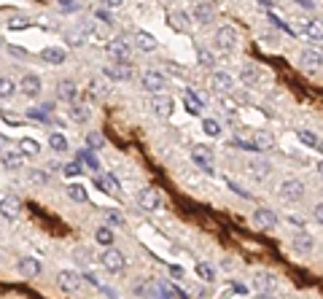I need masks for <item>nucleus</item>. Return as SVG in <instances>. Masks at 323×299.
Masks as SVG:
<instances>
[{
  "label": "nucleus",
  "instance_id": "1",
  "mask_svg": "<svg viewBox=\"0 0 323 299\" xmlns=\"http://www.w3.org/2000/svg\"><path fill=\"white\" fill-rule=\"evenodd\" d=\"M100 264H102V270H108V272H121L124 264H127V259H124L121 251L105 248V251H102V256H100Z\"/></svg>",
  "mask_w": 323,
  "mask_h": 299
},
{
  "label": "nucleus",
  "instance_id": "2",
  "mask_svg": "<svg viewBox=\"0 0 323 299\" xmlns=\"http://www.w3.org/2000/svg\"><path fill=\"white\" fill-rule=\"evenodd\" d=\"M213 38H216V46L221 51H232L234 46H237V30H234L232 25H221Z\"/></svg>",
  "mask_w": 323,
  "mask_h": 299
},
{
  "label": "nucleus",
  "instance_id": "3",
  "mask_svg": "<svg viewBox=\"0 0 323 299\" xmlns=\"http://www.w3.org/2000/svg\"><path fill=\"white\" fill-rule=\"evenodd\" d=\"M148 108H151V113L156 116V119H167V116H172V108H175V103L167 97V94H154L151 103H148Z\"/></svg>",
  "mask_w": 323,
  "mask_h": 299
},
{
  "label": "nucleus",
  "instance_id": "4",
  "mask_svg": "<svg viewBox=\"0 0 323 299\" xmlns=\"http://www.w3.org/2000/svg\"><path fill=\"white\" fill-rule=\"evenodd\" d=\"M140 86H143L146 92H154V94H159L164 86H167V78H164L159 70H146L143 76H140Z\"/></svg>",
  "mask_w": 323,
  "mask_h": 299
},
{
  "label": "nucleus",
  "instance_id": "5",
  "mask_svg": "<svg viewBox=\"0 0 323 299\" xmlns=\"http://www.w3.org/2000/svg\"><path fill=\"white\" fill-rule=\"evenodd\" d=\"M210 89L218 92V94L232 92V89H234V76L226 73V70H213V76H210Z\"/></svg>",
  "mask_w": 323,
  "mask_h": 299
},
{
  "label": "nucleus",
  "instance_id": "6",
  "mask_svg": "<svg viewBox=\"0 0 323 299\" xmlns=\"http://www.w3.org/2000/svg\"><path fill=\"white\" fill-rule=\"evenodd\" d=\"M278 194L283 197V200H294L296 202V200H302V197H304V184L299 178H286L280 184Z\"/></svg>",
  "mask_w": 323,
  "mask_h": 299
},
{
  "label": "nucleus",
  "instance_id": "7",
  "mask_svg": "<svg viewBox=\"0 0 323 299\" xmlns=\"http://www.w3.org/2000/svg\"><path fill=\"white\" fill-rule=\"evenodd\" d=\"M191 19L197 22V25H210V22L216 19V9H213L210 0H200V3H194Z\"/></svg>",
  "mask_w": 323,
  "mask_h": 299
},
{
  "label": "nucleus",
  "instance_id": "8",
  "mask_svg": "<svg viewBox=\"0 0 323 299\" xmlns=\"http://www.w3.org/2000/svg\"><path fill=\"white\" fill-rule=\"evenodd\" d=\"M138 205L143 208V210H156V208L162 205V194L156 192L154 186L140 189V194H138Z\"/></svg>",
  "mask_w": 323,
  "mask_h": 299
},
{
  "label": "nucleus",
  "instance_id": "9",
  "mask_svg": "<svg viewBox=\"0 0 323 299\" xmlns=\"http://www.w3.org/2000/svg\"><path fill=\"white\" fill-rule=\"evenodd\" d=\"M278 224V216H275L272 208H256L253 210V226L256 229H272Z\"/></svg>",
  "mask_w": 323,
  "mask_h": 299
},
{
  "label": "nucleus",
  "instance_id": "10",
  "mask_svg": "<svg viewBox=\"0 0 323 299\" xmlns=\"http://www.w3.org/2000/svg\"><path fill=\"white\" fill-rule=\"evenodd\" d=\"M17 272L22 275V278L33 280V278L41 275V262L33 259V256H25V259H19V262H17Z\"/></svg>",
  "mask_w": 323,
  "mask_h": 299
},
{
  "label": "nucleus",
  "instance_id": "11",
  "mask_svg": "<svg viewBox=\"0 0 323 299\" xmlns=\"http://www.w3.org/2000/svg\"><path fill=\"white\" fill-rule=\"evenodd\" d=\"M41 76H35V73H27L25 78L19 81V92L22 94H27V97H38L41 94Z\"/></svg>",
  "mask_w": 323,
  "mask_h": 299
},
{
  "label": "nucleus",
  "instance_id": "12",
  "mask_svg": "<svg viewBox=\"0 0 323 299\" xmlns=\"http://www.w3.org/2000/svg\"><path fill=\"white\" fill-rule=\"evenodd\" d=\"M299 65H302L304 70H315L323 65V51L318 49H302V54H299Z\"/></svg>",
  "mask_w": 323,
  "mask_h": 299
},
{
  "label": "nucleus",
  "instance_id": "13",
  "mask_svg": "<svg viewBox=\"0 0 323 299\" xmlns=\"http://www.w3.org/2000/svg\"><path fill=\"white\" fill-rule=\"evenodd\" d=\"M78 283H81L78 272H73V270H62V272H57V286H59V291H65V294L76 291Z\"/></svg>",
  "mask_w": 323,
  "mask_h": 299
},
{
  "label": "nucleus",
  "instance_id": "14",
  "mask_svg": "<svg viewBox=\"0 0 323 299\" xmlns=\"http://www.w3.org/2000/svg\"><path fill=\"white\" fill-rule=\"evenodd\" d=\"M183 103H186V111L188 113H202V108H205V103H208V97L205 94H194L191 89H183Z\"/></svg>",
  "mask_w": 323,
  "mask_h": 299
},
{
  "label": "nucleus",
  "instance_id": "15",
  "mask_svg": "<svg viewBox=\"0 0 323 299\" xmlns=\"http://www.w3.org/2000/svg\"><path fill=\"white\" fill-rule=\"evenodd\" d=\"M108 54L116 59V62H130V46L124 38H113L111 43H108Z\"/></svg>",
  "mask_w": 323,
  "mask_h": 299
},
{
  "label": "nucleus",
  "instance_id": "16",
  "mask_svg": "<svg viewBox=\"0 0 323 299\" xmlns=\"http://www.w3.org/2000/svg\"><path fill=\"white\" fill-rule=\"evenodd\" d=\"M275 275L272 272H256L253 275V288L259 291V294H272L275 291Z\"/></svg>",
  "mask_w": 323,
  "mask_h": 299
},
{
  "label": "nucleus",
  "instance_id": "17",
  "mask_svg": "<svg viewBox=\"0 0 323 299\" xmlns=\"http://www.w3.org/2000/svg\"><path fill=\"white\" fill-rule=\"evenodd\" d=\"M191 159L200 164L205 172H213V151H210L208 146H197L194 151H191Z\"/></svg>",
  "mask_w": 323,
  "mask_h": 299
},
{
  "label": "nucleus",
  "instance_id": "18",
  "mask_svg": "<svg viewBox=\"0 0 323 299\" xmlns=\"http://www.w3.org/2000/svg\"><path fill=\"white\" fill-rule=\"evenodd\" d=\"M41 59L46 62V65H62V62L68 59V51L59 49V46H46V49L41 51Z\"/></svg>",
  "mask_w": 323,
  "mask_h": 299
},
{
  "label": "nucleus",
  "instance_id": "19",
  "mask_svg": "<svg viewBox=\"0 0 323 299\" xmlns=\"http://www.w3.org/2000/svg\"><path fill=\"white\" fill-rule=\"evenodd\" d=\"M94 184H97V189H102V192L111 194V197L119 194V184L113 181L111 172H97V175H94Z\"/></svg>",
  "mask_w": 323,
  "mask_h": 299
},
{
  "label": "nucleus",
  "instance_id": "20",
  "mask_svg": "<svg viewBox=\"0 0 323 299\" xmlns=\"http://www.w3.org/2000/svg\"><path fill=\"white\" fill-rule=\"evenodd\" d=\"M248 172H250L256 181H264V178L272 172V164L267 162V159H250V162H248Z\"/></svg>",
  "mask_w": 323,
  "mask_h": 299
},
{
  "label": "nucleus",
  "instance_id": "21",
  "mask_svg": "<svg viewBox=\"0 0 323 299\" xmlns=\"http://www.w3.org/2000/svg\"><path fill=\"white\" fill-rule=\"evenodd\" d=\"M105 76L119 78V81H130V78H132V68H130V62H116L113 68H105Z\"/></svg>",
  "mask_w": 323,
  "mask_h": 299
},
{
  "label": "nucleus",
  "instance_id": "22",
  "mask_svg": "<svg viewBox=\"0 0 323 299\" xmlns=\"http://www.w3.org/2000/svg\"><path fill=\"white\" fill-rule=\"evenodd\" d=\"M76 94H78V89H76V84L73 81H59L57 84V97L59 100H65V103H76Z\"/></svg>",
  "mask_w": 323,
  "mask_h": 299
},
{
  "label": "nucleus",
  "instance_id": "23",
  "mask_svg": "<svg viewBox=\"0 0 323 299\" xmlns=\"http://www.w3.org/2000/svg\"><path fill=\"white\" fill-rule=\"evenodd\" d=\"M259 78H262V73H259V68L256 65H242V70H240V81H242V86H256L259 84Z\"/></svg>",
  "mask_w": 323,
  "mask_h": 299
},
{
  "label": "nucleus",
  "instance_id": "24",
  "mask_svg": "<svg viewBox=\"0 0 323 299\" xmlns=\"http://www.w3.org/2000/svg\"><path fill=\"white\" fill-rule=\"evenodd\" d=\"M167 22H170V25L175 27V30H183V27H188V22H194V19H191V14L172 9V11L167 14Z\"/></svg>",
  "mask_w": 323,
  "mask_h": 299
},
{
  "label": "nucleus",
  "instance_id": "25",
  "mask_svg": "<svg viewBox=\"0 0 323 299\" xmlns=\"http://www.w3.org/2000/svg\"><path fill=\"white\" fill-rule=\"evenodd\" d=\"M17 213H19V200L14 194H6L3 197V218L11 221V218H17Z\"/></svg>",
  "mask_w": 323,
  "mask_h": 299
},
{
  "label": "nucleus",
  "instance_id": "26",
  "mask_svg": "<svg viewBox=\"0 0 323 299\" xmlns=\"http://www.w3.org/2000/svg\"><path fill=\"white\" fill-rule=\"evenodd\" d=\"M135 46H138L140 51H148V54H151V51H156V38L140 30V33H135Z\"/></svg>",
  "mask_w": 323,
  "mask_h": 299
},
{
  "label": "nucleus",
  "instance_id": "27",
  "mask_svg": "<svg viewBox=\"0 0 323 299\" xmlns=\"http://www.w3.org/2000/svg\"><path fill=\"white\" fill-rule=\"evenodd\" d=\"M302 33H304L307 38H312V41H323V22H315V19L304 22V25H302Z\"/></svg>",
  "mask_w": 323,
  "mask_h": 299
},
{
  "label": "nucleus",
  "instance_id": "28",
  "mask_svg": "<svg viewBox=\"0 0 323 299\" xmlns=\"http://www.w3.org/2000/svg\"><path fill=\"white\" fill-rule=\"evenodd\" d=\"M70 116H73V122L86 124V122L92 119V111H89V105H86V103H73V108H70Z\"/></svg>",
  "mask_w": 323,
  "mask_h": 299
},
{
  "label": "nucleus",
  "instance_id": "29",
  "mask_svg": "<svg viewBox=\"0 0 323 299\" xmlns=\"http://www.w3.org/2000/svg\"><path fill=\"white\" fill-rule=\"evenodd\" d=\"M94 240H97V246H102V248H111L113 246V229L111 226H97V229H94Z\"/></svg>",
  "mask_w": 323,
  "mask_h": 299
},
{
  "label": "nucleus",
  "instance_id": "30",
  "mask_svg": "<svg viewBox=\"0 0 323 299\" xmlns=\"http://www.w3.org/2000/svg\"><path fill=\"white\" fill-rule=\"evenodd\" d=\"M291 243H294V248H296V251H302V254H307V251H312V246H315V243H312V237H310L307 232H299V234H296V237L291 240Z\"/></svg>",
  "mask_w": 323,
  "mask_h": 299
},
{
  "label": "nucleus",
  "instance_id": "31",
  "mask_svg": "<svg viewBox=\"0 0 323 299\" xmlns=\"http://www.w3.org/2000/svg\"><path fill=\"white\" fill-rule=\"evenodd\" d=\"M253 148H256V151H270V148H272V138L267 135V132H256V135H253Z\"/></svg>",
  "mask_w": 323,
  "mask_h": 299
},
{
  "label": "nucleus",
  "instance_id": "32",
  "mask_svg": "<svg viewBox=\"0 0 323 299\" xmlns=\"http://www.w3.org/2000/svg\"><path fill=\"white\" fill-rule=\"evenodd\" d=\"M27 25H30V19L25 17V14H11V17L6 19V27H9V30H22Z\"/></svg>",
  "mask_w": 323,
  "mask_h": 299
},
{
  "label": "nucleus",
  "instance_id": "33",
  "mask_svg": "<svg viewBox=\"0 0 323 299\" xmlns=\"http://www.w3.org/2000/svg\"><path fill=\"white\" fill-rule=\"evenodd\" d=\"M19 148H22L25 154H30V156L41 154V143H38V140H33V138H22V140H19Z\"/></svg>",
  "mask_w": 323,
  "mask_h": 299
},
{
  "label": "nucleus",
  "instance_id": "34",
  "mask_svg": "<svg viewBox=\"0 0 323 299\" xmlns=\"http://www.w3.org/2000/svg\"><path fill=\"white\" fill-rule=\"evenodd\" d=\"M22 164H25V156L22 154H6L3 156V170H17Z\"/></svg>",
  "mask_w": 323,
  "mask_h": 299
},
{
  "label": "nucleus",
  "instance_id": "35",
  "mask_svg": "<svg viewBox=\"0 0 323 299\" xmlns=\"http://www.w3.org/2000/svg\"><path fill=\"white\" fill-rule=\"evenodd\" d=\"M94 19H100L105 27L113 25V14H111V9H108V6H97V9H94Z\"/></svg>",
  "mask_w": 323,
  "mask_h": 299
},
{
  "label": "nucleus",
  "instance_id": "36",
  "mask_svg": "<svg viewBox=\"0 0 323 299\" xmlns=\"http://www.w3.org/2000/svg\"><path fill=\"white\" fill-rule=\"evenodd\" d=\"M17 86L19 84H14L11 78H3V81H0V97H3V100L14 97V94H17Z\"/></svg>",
  "mask_w": 323,
  "mask_h": 299
},
{
  "label": "nucleus",
  "instance_id": "37",
  "mask_svg": "<svg viewBox=\"0 0 323 299\" xmlns=\"http://www.w3.org/2000/svg\"><path fill=\"white\" fill-rule=\"evenodd\" d=\"M49 146H51L57 154H62V151H68V138L59 135V132H54V135L49 138Z\"/></svg>",
  "mask_w": 323,
  "mask_h": 299
},
{
  "label": "nucleus",
  "instance_id": "38",
  "mask_svg": "<svg viewBox=\"0 0 323 299\" xmlns=\"http://www.w3.org/2000/svg\"><path fill=\"white\" fill-rule=\"evenodd\" d=\"M197 275H200L205 283H213V280H216V270H213L210 264H205V262L197 264Z\"/></svg>",
  "mask_w": 323,
  "mask_h": 299
},
{
  "label": "nucleus",
  "instance_id": "39",
  "mask_svg": "<svg viewBox=\"0 0 323 299\" xmlns=\"http://www.w3.org/2000/svg\"><path fill=\"white\" fill-rule=\"evenodd\" d=\"M68 197H70L73 202H86V189L78 186V184H70V186H68Z\"/></svg>",
  "mask_w": 323,
  "mask_h": 299
},
{
  "label": "nucleus",
  "instance_id": "40",
  "mask_svg": "<svg viewBox=\"0 0 323 299\" xmlns=\"http://www.w3.org/2000/svg\"><path fill=\"white\" fill-rule=\"evenodd\" d=\"M197 59H200V65H202V68H213V65H216V57H213V51L202 49V46L197 49Z\"/></svg>",
  "mask_w": 323,
  "mask_h": 299
},
{
  "label": "nucleus",
  "instance_id": "41",
  "mask_svg": "<svg viewBox=\"0 0 323 299\" xmlns=\"http://www.w3.org/2000/svg\"><path fill=\"white\" fill-rule=\"evenodd\" d=\"M202 130H205V135H210V138H218V135H221V124H218L216 119H205V122H202Z\"/></svg>",
  "mask_w": 323,
  "mask_h": 299
},
{
  "label": "nucleus",
  "instance_id": "42",
  "mask_svg": "<svg viewBox=\"0 0 323 299\" xmlns=\"http://www.w3.org/2000/svg\"><path fill=\"white\" fill-rule=\"evenodd\" d=\"M86 146H89L92 151H97V148L105 146V138H102V132H89V135H86Z\"/></svg>",
  "mask_w": 323,
  "mask_h": 299
},
{
  "label": "nucleus",
  "instance_id": "43",
  "mask_svg": "<svg viewBox=\"0 0 323 299\" xmlns=\"http://www.w3.org/2000/svg\"><path fill=\"white\" fill-rule=\"evenodd\" d=\"M296 135H299V140H302L304 146H310V148H318V146H320L318 135H312V132H307V130H299Z\"/></svg>",
  "mask_w": 323,
  "mask_h": 299
},
{
  "label": "nucleus",
  "instance_id": "44",
  "mask_svg": "<svg viewBox=\"0 0 323 299\" xmlns=\"http://www.w3.org/2000/svg\"><path fill=\"white\" fill-rule=\"evenodd\" d=\"M62 172H65L68 178H73V175H81V172H84V164H81V159H76V162H68L65 167H62Z\"/></svg>",
  "mask_w": 323,
  "mask_h": 299
},
{
  "label": "nucleus",
  "instance_id": "45",
  "mask_svg": "<svg viewBox=\"0 0 323 299\" xmlns=\"http://www.w3.org/2000/svg\"><path fill=\"white\" fill-rule=\"evenodd\" d=\"M78 159H81V162H86V164H89V167H92L94 172H100V162L92 156V148H84V151L78 154Z\"/></svg>",
  "mask_w": 323,
  "mask_h": 299
},
{
  "label": "nucleus",
  "instance_id": "46",
  "mask_svg": "<svg viewBox=\"0 0 323 299\" xmlns=\"http://www.w3.org/2000/svg\"><path fill=\"white\" fill-rule=\"evenodd\" d=\"M30 181L33 184H49V175H46V170H30Z\"/></svg>",
  "mask_w": 323,
  "mask_h": 299
},
{
  "label": "nucleus",
  "instance_id": "47",
  "mask_svg": "<svg viewBox=\"0 0 323 299\" xmlns=\"http://www.w3.org/2000/svg\"><path fill=\"white\" fill-rule=\"evenodd\" d=\"M105 218H108V224H111V226H116V224H124V218H121V213H119V210H108V213H105Z\"/></svg>",
  "mask_w": 323,
  "mask_h": 299
},
{
  "label": "nucleus",
  "instance_id": "48",
  "mask_svg": "<svg viewBox=\"0 0 323 299\" xmlns=\"http://www.w3.org/2000/svg\"><path fill=\"white\" fill-rule=\"evenodd\" d=\"M312 221L323 226V202H318V205L312 208Z\"/></svg>",
  "mask_w": 323,
  "mask_h": 299
},
{
  "label": "nucleus",
  "instance_id": "49",
  "mask_svg": "<svg viewBox=\"0 0 323 299\" xmlns=\"http://www.w3.org/2000/svg\"><path fill=\"white\" fill-rule=\"evenodd\" d=\"M57 3H59L65 11H73V9H78V3H76V0H57Z\"/></svg>",
  "mask_w": 323,
  "mask_h": 299
},
{
  "label": "nucleus",
  "instance_id": "50",
  "mask_svg": "<svg viewBox=\"0 0 323 299\" xmlns=\"http://www.w3.org/2000/svg\"><path fill=\"white\" fill-rule=\"evenodd\" d=\"M226 186H229V189H234V192H237V194H240V197H250V194H248V192H245V189H240V186H237V184H234V181H226Z\"/></svg>",
  "mask_w": 323,
  "mask_h": 299
},
{
  "label": "nucleus",
  "instance_id": "51",
  "mask_svg": "<svg viewBox=\"0 0 323 299\" xmlns=\"http://www.w3.org/2000/svg\"><path fill=\"white\" fill-rule=\"evenodd\" d=\"M170 272H172V278H183V275H186V272H183V267H178V264H172V267H170Z\"/></svg>",
  "mask_w": 323,
  "mask_h": 299
},
{
  "label": "nucleus",
  "instance_id": "52",
  "mask_svg": "<svg viewBox=\"0 0 323 299\" xmlns=\"http://www.w3.org/2000/svg\"><path fill=\"white\" fill-rule=\"evenodd\" d=\"M296 6H302V9L312 11V9H315V0H296Z\"/></svg>",
  "mask_w": 323,
  "mask_h": 299
},
{
  "label": "nucleus",
  "instance_id": "53",
  "mask_svg": "<svg viewBox=\"0 0 323 299\" xmlns=\"http://www.w3.org/2000/svg\"><path fill=\"white\" fill-rule=\"evenodd\" d=\"M124 0H102V6H108V9H119Z\"/></svg>",
  "mask_w": 323,
  "mask_h": 299
},
{
  "label": "nucleus",
  "instance_id": "54",
  "mask_svg": "<svg viewBox=\"0 0 323 299\" xmlns=\"http://www.w3.org/2000/svg\"><path fill=\"white\" fill-rule=\"evenodd\" d=\"M9 51H11V54H17V57H27V54L22 51V49H17V46H9Z\"/></svg>",
  "mask_w": 323,
  "mask_h": 299
},
{
  "label": "nucleus",
  "instance_id": "55",
  "mask_svg": "<svg viewBox=\"0 0 323 299\" xmlns=\"http://www.w3.org/2000/svg\"><path fill=\"white\" fill-rule=\"evenodd\" d=\"M256 299H275V296H272V294H259Z\"/></svg>",
  "mask_w": 323,
  "mask_h": 299
},
{
  "label": "nucleus",
  "instance_id": "56",
  "mask_svg": "<svg viewBox=\"0 0 323 299\" xmlns=\"http://www.w3.org/2000/svg\"><path fill=\"white\" fill-rule=\"evenodd\" d=\"M318 172H320V175H323V162H318Z\"/></svg>",
  "mask_w": 323,
  "mask_h": 299
},
{
  "label": "nucleus",
  "instance_id": "57",
  "mask_svg": "<svg viewBox=\"0 0 323 299\" xmlns=\"http://www.w3.org/2000/svg\"><path fill=\"white\" fill-rule=\"evenodd\" d=\"M38 3H49V0H38Z\"/></svg>",
  "mask_w": 323,
  "mask_h": 299
},
{
  "label": "nucleus",
  "instance_id": "58",
  "mask_svg": "<svg viewBox=\"0 0 323 299\" xmlns=\"http://www.w3.org/2000/svg\"><path fill=\"white\" fill-rule=\"evenodd\" d=\"M278 3H280V0H278Z\"/></svg>",
  "mask_w": 323,
  "mask_h": 299
}]
</instances>
